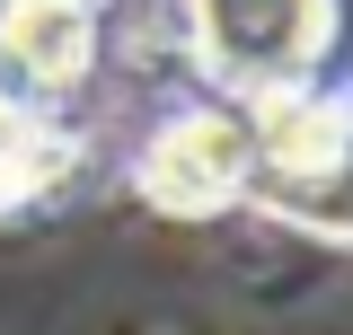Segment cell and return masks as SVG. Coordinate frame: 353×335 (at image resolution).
Segmentation results:
<instances>
[{"instance_id":"277c9868","label":"cell","mask_w":353,"mask_h":335,"mask_svg":"<svg viewBox=\"0 0 353 335\" xmlns=\"http://www.w3.org/2000/svg\"><path fill=\"white\" fill-rule=\"evenodd\" d=\"M0 53H9L18 80L71 88L88 71V53H97V27H88L80 0H9L0 9Z\"/></svg>"},{"instance_id":"5b68a950","label":"cell","mask_w":353,"mask_h":335,"mask_svg":"<svg viewBox=\"0 0 353 335\" xmlns=\"http://www.w3.org/2000/svg\"><path fill=\"white\" fill-rule=\"evenodd\" d=\"M44 159H53L44 124H36V115H18V106L0 97V203H9V194H27V185L44 176Z\"/></svg>"},{"instance_id":"3957f363","label":"cell","mask_w":353,"mask_h":335,"mask_svg":"<svg viewBox=\"0 0 353 335\" xmlns=\"http://www.w3.org/2000/svg\"><path fill=\"white\" fill-rule=\"evenodd\" d=\"M256 150L283 176H336V159L353 150V106L318 97V88H265L256 97Z\"/></svg>"},{"instance_id":"7a4b0ae2","label":"cell","mask_w":353,"mask_h":335,"mask_svg":"<svg viewBox=\"0 0 353 335\" xmlns=\"http://www.w3.org/2000/svg\"><path fill=\"white\" fill-rule=\"evenodd\" d=\"M256 168V132L221 106H194V115H168L141 150V194L159 212H221Z\"/></svg>"},{"instance_id":"6da1fadb","label":"cell","mask_w":353,"mask_h":335,"mask_svg":"<svg viewBox=\"0 0 353 335\" xmlns=\"http://www.w3.org/2000/svg\"><path fill=\"white\" fill-rule=\"evenodd\" d=\"M203 62L239 88H292L318 71V53L336 36V0H185Z\"/></svg>"}]
</instances>
